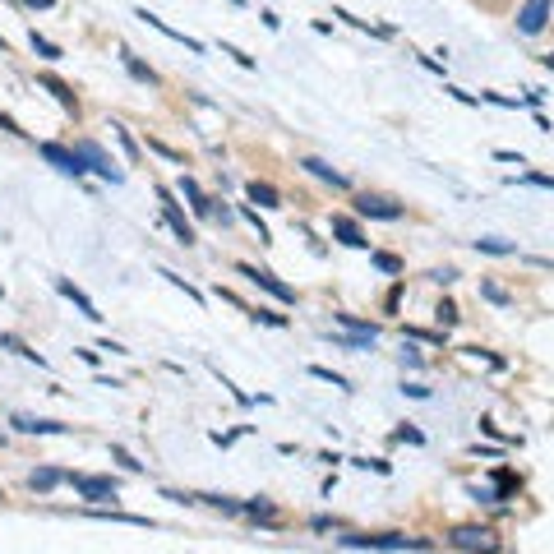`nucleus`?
<instances>
[{
	"label": "nucleus",
	"mask_w": 554,
	"mask_h": 554,
	"mask_svg": "<svg viewBox=\"0 0 554 554\" xmlns=\"http://www.w3.org/2000/svg\"><path fill=\"white\" fill-rule=\"evenodd\" d=\"M397 439H402V443H425V434L416 430V425H402V430H397Z\"/></svg>",
	"instance_id": "obj_31"
},
{
	"label": "nucleus",
	"mask_w": 554,
	"mask_h": 554,
	"mask_svg": "<svg viewBox=\"0 0 554 554\" xmlns=\"http://www.w3.org/2000/svg\"><path fill=\"white\" fill-rule=\"evenodd\" d=\"M74 153H79L83 171H97V176H102V180H111V185H120V180H125V171H120V167H111V158L102 153V143L79 139V143H74Z\"/></svg>",
	"instance_id": "obj_1"
},
{
	"label": "nucleus",
	"mask_w": 554,
	"mask_h": 554,
	"mask_svg": "<svg viewBox=\"0 0 554 554\" xmlns=\"http://www.w3.org/2000/svg\"><path fill=\"white\" fill-rule=\"evenodd\" d=\"M28 481H33V490H56V485H61L65 481V471H56V466H37V471L33 476H28Z\"/></svg>",
	"instance_id": "obj_18"
},
{
	"label": "nucleus",
	"mask_w": 554,
	"mask_h": 554,
	"mask_svg": "<svg viewBox=\"0 0 554 554\" xmlns=\"http://www.w3.org/2000/svg\"><path fill=\"white\" fill-rule=\"evenodd\" d=\"M333 231L342 236V245H352V250H365V245H369V240H365V231L356 227L352 217H333Z\"/></svg>",
	"instance_id": "obj_11"
},
{
	"label": "nucleus",
	"mask_w": 554,
	"mask_h": 554,
	"mask_svg": "<svg viewBox=\"0 0 554 554\" xmlns=\"http://www.w3.org/2000/svg\"><path fill=\"white\" fill-rule=\"evenodd\" d=\"M111 453H116V462H125V466H130V471H139V462H134V458H130V453H125V448H111Z\"/></svg>",
	"instance_id": "obj_33"
},
{
	"label": "nucleus",
	"mask_w": 554,
	"mask_h": 554,
	"mask_svg": "<svg viewBox=\"0 0 554 554\" xmlns=\"http://www.w3.org/2000/svg\"><path fill=\"white\" fill-rule=\"evenodd\" d=\"M236 273H240V277H250V282H255V287H264V291H268V296H277V300H287V305H291V300H296V291H291V287H287V282H277L273 273H264V268H255V264H240V268H236Z\"/></svg>",
	"instance_id": "obj_6"
},
{
	"label": "nucleus",
	"mask_w": 554,
	"mask_h": 554,
	"mask_svg": "<svg viewBox=\"0 0 554 554\" xmlns=\"http://www.w3.org/2000/svg\"><path fill=\"white\" fill-rule=\"evenodd\" d=\"M24 5H33V9H51L56 0H24Z\"/></svg>",
	"instance_id": "obj_34"
},
{
	"label": "nucleus",
	"mask_w": 554,
	"mask_h": 554,
	"mask_svg": "<svg viewBox=\"0 0 554 554\" xmlns=\"http://www.w3.org/2000/svg\"><path fill=\"white\" fill-rule=\"evenodd\" d=\"M342 545H347V550H425V540L384 531V536H342Z\"/></svg>",
	"instance_id": "obj_2"
},
{
	"label": "nucleus",
	"mask_w": 554,
	"mask_h": 554,
	"mask_svg": "<svg viewBox=\"0 0 554 554\" xmlns=\"http://www.w3.org/2000/svg\"><path fill=\"white\" fill-rule=\"evenodd\" d=\"M448 545L471 550V554H494V550H499V540H494V531H485V527H458L448 536Z\"/></svg>",
	"instance_id": "obj_3"
},
{
	"label": "nucleus",
	"mask_w": 554,
	"mask_h": 554,
	"mask_svg": "<svg viewBox=\"0 0 554 554\" xmlns=\"http://www.w3.org/2000/svg\"><path fill=\"white\" fill-rule=\"evenodd\" d=\"M14 425L24 434H65V425H56V421H33V416H14Z\"/></svg>",
	"instance_id": "obj_17"
},
{
	"label": "nucleus",
	"mask_w": 554,
	"mask_h": 554,
	"mask_svg": "<svg viewBox=\"0 0 554 554\" xmlns=\"http://www.w3.org/2000/svg\"><path fill=\"white\" fill-rule=\"evenodd\" d=\"M199 503H212V508H222V513H240V503L236 499H227V494H194Z\"/></svg>",
	"instance_id": "obj_24"
},
{
	"label": "nucleus",
	"mask_w": 554,
	"mask_h": 554,
	"mask_svg": "<svg viewBox=\"0 0 554 554\" xmlns=\"http://www.w3.org/2000/svg\"><path fill=\"white\" fill-rule=\"evenodd\" d=\"M120 61H125V70H130V74H134V79H139V83H148V88H153V83H158V74H153V70H148V65H143V61H139V56H130V51H120Z\"/></svg>",
	"instance_id": "obj_20"
},
{
	"label": "nucleus",
	"mask_w": 554,
	"mask_h": 554,
	"mask_svg": "<svg viewBox=\"0 0 554 554\" xmlns=\"http://www.w3.org/2000/svg\"><path fill=\"white\" fill-rule=\"evenodd\" d=\"M337 324L352 328V337H365V342H374V337H379V328L365 324V319H356V314H337Z\"/></svg>",
	"instance_id": "obj_19"
},
{
	"label": "nucleus",
	"mask_w": 554,
	"mask_h": 554,
	"mask_svg": "<svg viewBox=\"0 0 554 554\" xmlns=\"http://www.w3.org/2000/svg\"><path fill=\"white\" fill-rule=\"evenodd\" d=\"M434 314H439V324H443V328H453V324H458V319H462V314H458V305H453V300H443V305L434 309Z\"/></svg>",
	"instance_id": "obj_28"
},
{
	"label": "nucleus",
	"mask_w": 554,
	"mask_h": 554,
	"mask_svg": "<svg viewBox=\"0 0 554 554\" xmlns=\"http://www.w3.org/2000/svg\"><path fill=\"white\" fill-rule=\"evenodd\" d=\"M481 296H485V300H494V305H508V291L494 287V282H481Z\"/></svg>",
	"instance_id": "obj_27"
},
{
	"label": "nucleus",
	"mask_w": 554,
	"mask_h": 554,
	"mask_svg": "<svg viewBox=\"0 0 554 554\" xmlns=\"http://www.w3.org/2000/svg\"><path fill=\"white\" fill-rule=\"evenodd\" d=\"M369 259H374V268H379V273H402V259H397V255H388V250H374Z\"/></svg>",
	"instance_id": "obj_23"
},
{
	"label": "nucleus",
	"mask_w": 554,
	"mask_h": 554,
	"mask_svg": "<svg viewBox=\"0 0 554 554\" xmlns=\"http://www.w3.org/2000/svg\"><path fill=\"white\" fill-rule=\"evenodd\" d=\"M476 250H481V255H518V245H513V240H499V236H481Z\"/></svg>",
	"instance_id": "obj_21"
},
{
	"label": "nucleus",
	"mask_w": 554,
	"mask_h": 554,
	"mask_svg": "<svg viewBox=\"0 0 554 554\" xmlns=\"http://www.w3.org/2000/svg\"><path fill=\"white\" fill-rule=\"evenodd\" d=\"M300 167H305V171H309V176H319V180H328V185H333V190H347V176H342V171H333V167H328V162H324V158H300Z\"/></svg>",
	"instance_id": "obj_10"
},
{
	"label": "nucleus",
	"mask_w": 554,
	"mask_h": 554,
	"mask_svg": "<svg viewBox=\"0 0 554 554\" xmlns=\"http://www.w3.org/2000/svg\"><path fill=\"white\" fill-rule=\"evenodd\" d=\"M158 199H162V217L171 222V231L180 236V245H194V227L185 222V212H180V203L171 199V190H158Z\"/></svg>",
	"instance_id": "obj_7"
},
{
	"label": "nucleus",
	"mask_w": 554,
	"mask_h": 554,
	"mask_svg": "<svg viewBox=\"0 0 554 554\" xmlns=\"http://www.w3.org/2000/svg\"><path fill=\"white\" fill-rule=\"evenodd\" d=\"M0 347H9V352H19V356H28V361H37V365H42V356H37V352H28V347L19 342L14 333H5V337H0Z\"/></svg>",
	"instance_id": "obj_25"
},
{
	"label": "nucleus",
	"mask_w": 554,
	"mask_h": 554,
	"mask_svg": "<svg viewBox=\"0 0 554 554\" xmlns=\"http://www.w3.org/2000/svg\"><path fill=\"white\" fill-rule=\"evenodd\" d=\"M37 83H42V88H46V93H56V102H61V106H65V111H79V102H74V93H70V88H65V83H61V79H51V74H42V79H37Z\"/></svg>",
	"instance_id": "obj_16"
},
{
	"label": "nucleus",
	"mask_w": 554,
	"mask_h": 554,
	"mask_svg": "<svg viewBox=\"0 0 554 554\" xmlns=\"http://www.w3.org/2000/svg\"><path fill=\"white\" fill-rule=\"evenodd\" d=\"M309 374H314V379H324V384H333V388H352L342 374H333V369H324V365H309Z\"/></svg>",
	"instance_id": "obj_26"
},
{
	"label": "nucleus",
	"mask_w": 554,
	"mask_h": 554,
	"mask_svg": "<svg viewBox=\"0 0 554 554\" xmlns=\"http://www.w3.org/2000/svg\"><path fill=\"white\" fill-rule=\"evenodd\" d=\"M28 42H33V51L42 56V61H61V46H56V42H46V37L37 33V28H33V37H28Z\"/></svg>",
	"instance_id": "obj_22"
},
{
	"label": "nucleus",
	"mask_w": 554,
	"mask_h": 554,
	"mask_svg": "<svg viewBox=\"0 0 554 554\" xmlns=\"http://www.w3.org/2000/svg\"><path fill=\"white\" fill-rule=\"evenodd\" d=\"M56 287H61V296H70V300H74V305H79V309H83V319H102V314H97V305H93V300H88V296H83V291H79V287H74V282H70V277H56Z\"/></svg>",
	"instance_id": "obj_12"
},
{
	"label": "nucleus",
	"mask_w": 554,
	"mask_h": 554,
	"mask_svg": "<svg viewBox=\"0 0 554 554\" xmlns=\"http://www.w3.org/2000/svg\"><path fill=\"white\" fill-rule=\"evenodd\" d=\"M83 499H116V481L111 476H65Z\"/></svg>",
	"instance_id": "obj_8"
},
{
	"label": "nucleus",
	"mask_w": 554,
	"mask_h": 554,
	"mask_svg": "<svg viewBox=\"0 0 554 554\" xmlns=\"http://www.w3.org/2000/svg\"><path fill=\"white\" fill-rule=\"evenodd\" d=\"M545 19H550V0H527V5L518 9V33L536 37L540 28H545Z\"/></svg>",
	"instance_id": "obj_9"
},
{
	"label": "nucleus",
	"mask_w": 554,
	"mask_h": 554,
	"mask_svg": "<svg viewBox=\"0 0 554 554\" xmlns=\"http://www.w3.org/2000/svg\"><path fill=\"white\" fill-rule=\"evenodd\" d=\"M527 185H540V190H554V176H522Z\"/></svg>",
	"instance_id": "obj_32"
},
{
	"label": "nucleus",
	"mask_w": 554,
	"mask_h": 554,
	"mask_svg": "<svg viewBox=\"0 0 554 554\" xmlns=\"http://www.w3.org/2000/svg\"><path fill=\"white\" fill-rule=\"evenodd\" d=\"M111 130H116V139H120V143H125V153H130V162H139V143H134V139H130V134H125V130H120V125H111Z\"/></svg>",
	"instance_id": "obj_30"
},
{
	"label": "nucleus",
	"mask_w": 554,
	"mask_h": 554,
	"mask_svg": "<svg viewBox=\"0 0 554 554\" xmlns=\"http://www.w3.org/2000/svg\"><path fill=\"white\" fill-rule=\"evenodd\" d=\"M139 19H143V24H148V28H158V33H167V37H176V42H185V46H190V51H194V56H199V51H203V46H199V42H194V37H185V33H176V28H167V24H162V19H158V14H148V9H139Z\"/></svg>",
	"instance_id": "obj_13"
},
{
	"label": "nucleus",
	"mask_w": 554,
	"mask_h": 554,
	"mask_svg": "<svg viewBox=\"0 0 554 554\" xmlns=\"http://www.w3.org/2000/svg\"><path fill=\"white\" fill-rule=\"evenodd\" d=\"M245 194L259 203V208H277V203H282V199H277V190H273V185H264V180H250V185H245Z\"/></svg>",
	"instance_id": "obj_15"
},
{
	"label": "nucleus",
	"mask_w": 554,
	"mask_h": 554,
	"mask_svg": "<svg viewBox=\"0 0 554 554\" xmlns=\"http://www.w3.org/2000/svg\"><path fill=\"white\" fill-rule=\"evenodd\" d=\"M255 319L268 328H287V314H273V309H255Z\"/></svg>",
	"instance_id": "obj_29"
},
{
	"label": "nucleus",
	"mask_w": 554,
	"mask_h": 554,
	"mask_svg": "<svg viewBox=\"0 0 554 554\" xmlns=\"http://www.w3.org/2000/svg\"><path fill=\"white\" fill-rule=\"evenodd\" d=\"M356 212L361 217H379V222H397L402 217V203H393L388 194H356Z\"/></svg>",
	"instance_id": "obj_4"
},
{
	"label": "nucleus",
	"mask_w": 554,
	"mask_h": 554,
	"mask_svg": "<svg viewBox=\"0 0 554 554\" xmlns=\"http://www.w3.org/2000/svg\"><path fill=\"white\" fill-rule=\"evenodd\" d=\"M42 158L51 162V167L61 171V176H74V180L83 176V162H79V153H74V148H65V143H42Z\"/></svg>",
	"instance_id": "obj_5"
},
{
	"label": "nucleus",
	"mask_w": 554,
	"mask_h": 554,
	"mask_svg": "<svg viewBox=\"0 0 554 554\" xmlns=\"http://www.w3.org/2000/svg\"><path fill=\"white\" fill-rule=\"evenodd\" d=\"M545 70H554V51H550V56H545Z\"/></svg>",
	"instance_id": "obj_35"
},
{
	"label": "nucleus",
	"mask_w": 554,
	"mask_h": 554,
	"mask_svg": "<svg viewBox=\"0 0 554 554\" xmlns=\"http://www.w3.org/2000/svg\"><path fill=\"white\" fill-rule=\"evenodd\" d=\"M180 194H185V199L194 203V212H199V217H212V199H203V190H199V185H194L190 176L180 180Z\"/></svg>",
	"instance_id": "obj_14"
}]
</instances>
